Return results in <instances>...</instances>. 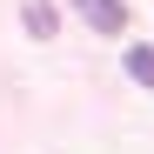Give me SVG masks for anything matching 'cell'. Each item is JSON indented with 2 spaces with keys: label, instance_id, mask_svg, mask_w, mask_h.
I'll return each instance as SVG.
<instances>
[{
  "label": "cell",
  "instance_id": "6da1fadb",
  "mask_svg": "<svg viewBox=\"0 0 154 154\" xmlns=\"http://www.w3.org/2000/svg\"><path fill=\"white\" fill-rule=\"evenodd\" d=\"M74 7H81V20L94 34H121L127 27V7H121V0H74Z\"/></svg>",
  "mask_w": 154,
  "mask_h": 154
},
{
  "label": "cell",
  "instance_id": "7a4b0ae2",
  "mask_svg": "<svg viewBox=\"0 0 154 154\" xmlns=\"http://www.w3.org/2000/svg\"><path fill=\"white\" fill-rule=\"evenodd\" d=\"M20 20H27V34H34V40H54V27H60V14L47 7V0H27V14H20Z\"/></svg>",
  "mask_w": 154,
  "mask_h": 154
},
{
  "label": "cell",
  "instance_id": "3957f363",
  "mask_svg": "<svg viewBox=\"0 0 154 154\" xmlns=\"http://www.w3.org/2000/svg\"><path fill=\"white\" fill-rule=\"evenodd\" d=\"M127 74L141 87H154V47H127Z\"/></svg>",
  "mask_w": 154,
  "mask_h": 154
}]
</instances>
